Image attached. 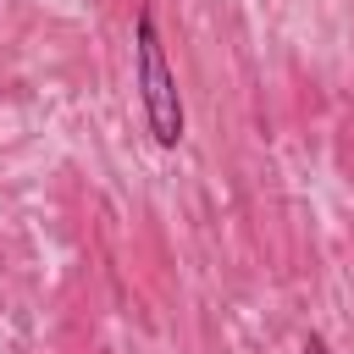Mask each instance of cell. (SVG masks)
Here are the masks:
<instances>
[{
  "label": "cell",
  "mask_w": 354,
  "mask_h": 354,
  "mask_svg": "<svg viewBox=\"0 0 354 354\" xmlns=\"http://www.w3.org/2000/svg\"><path fill=\"white\" fill-rule=\"evenodd\" d=\"M133 50H138V100H144V116H149V138L160 149H177L183 133H188V116H183V94H177V77L166 66V44H160L149 6L133 22Z\"/></svg>",
  "instance_id": "obj_1"
},
{
  "label": "cell",
  "mask_w": 354,
  "mask_h": 354,
  "mask_svg": "<svg viewBox=\"0 0 354 354\" xmlns=\"http://www.w3.org/2000/svg\"><path fill=\"white\" fill-rule=\"evenodd\" d=\"M299 354H332V343H326L321 332H304V348H299Z\"/></svg>",
  "instance_id": "obj_2"
}]
</instances>
